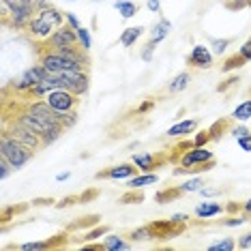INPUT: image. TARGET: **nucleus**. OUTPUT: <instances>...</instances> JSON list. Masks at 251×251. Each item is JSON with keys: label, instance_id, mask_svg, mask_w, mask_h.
<instances>
[{"label": "nucleus", "instance_id": "nucleus-1", "mask_svg": "<svg viewBox=\"0 0 251 251\" xmlns=\"http://www.w3.org/2000/svg\"><path fill=\"white\" fill-rule=\"evenodd\" d=\"M62 24H67L65 11L56 9L52 4V7L45 9V11H37L35 18H32L30 24H28L26 32L35 39V41H45V39H50V35Z\"/></svg>", "mask_w": 251, "mask_h": 251}, {"label": "nucleus", "instance_id": "nucleus-2", "mask_svg": "<svg viewBox=\"0 0 251 251\" xmlns=\"http://www.w3.org/2000/svg\"><path fill=\"white\" fill-rule=\"evenodd\" d=\"M35 0H2V24L15 30H26L35 18Z\"/></svg>", "mask_w": 251, "mask_h": 251}, {"label": "nucleus", "instance_id": "nucleus-3", "mask_svg": "<svg viewBox=\"0 0 251 251\" xmlns=\"http://www.w3.org/2000/svg\"><path fill=\"white\" fill-rule=\"evenodd\" d=\"M0 157L7 159V161L13 165L15 170H22L32 157H35V151L26 148L22 142H18L15 138H11L9 133H2V135H0Z\"/></svg>", "mask_w": 251, "mask_h": 251}, {"label": "nucleus", "instance_id": "nucleus-4", "mask_svg": "<svg viewBox=\"0 0 251 251\" xmlns=\"http://www.w3.org/2000/svg\"><path fill=\"white\" fill-rule=\"evenodd\" d=\"M2 133H9L11 138H15L26 148H30V151H35V152L39 151V148H43L41 135L35 133L32 129H28L26 125H22L20 121H15L13 116H7V114L2 116Z\"/></svg>", "mask_w": 251, "mask_h": 251}, {"label": "nucleus", "instance_id": "nucleus-5", "mask_svg": "<svg viewBox=\"0 0 251 251\" xmlns=\"http://www.w3.org/2000/svg\"><path fill=\"white\" fill-rule=\"evenodd\" d=\"M69 45H79L77 30H75V28H71L69 24H62V26L56 28V30L52 32V35H50V39H45V41H39L37 54L50 52V50L69 48Z\"/></svg>", "mask_w": 251, "mask_h": 251}, {"label": "nucleus", "instance_id": "nucleus-6", "mask_svg": "<svg viewBox=\"0 0 251 251\" xmlns=\"http://www.w3.org/2000/svg\"><path fill=\"white\" fill-rule=\"evenodd\" d=\"M39 62L45 67L48 75H62V73H69V71H88L84 65L71 60V58H65L60 56L58 52H43L39 54Z\"/></svg>", "mask_w": 251, "mask_h": 251}, {"label": "nucleus", "instance_id": "nucleus-7", "mask_svg": "<svg viewBox=\"0 0 251 251\" xmlns=\"http://www.w3.org/2000/svg\"><path fill=\"white\" fill-rule=\"evenodd\" d=\"M58 88H67L77 97H86L90 90V73L88 71H69L62 75H54Z\"/></svg>", "mask_w": 251, "mask_h": 251}, {"label": "nucleus", "instance_id": "nucleus-8", "mask_svg": "<svg viewBox=\"0 0 251 251\" xmlns=\"http://www.w3.org/2000/svg\"><path fill=\"white\" fill-rule=\"evenodd\" d=\"M45 77H48V71H45V67L39 62V65L28 67L20 77H15L13 82L9 84V88H13V93L18 97H22V95H26L32 86H37V84L41 82V79H45Z\"/></svg>", "mask_w": 251, "mask_h": 251}, {"label": "nucleus", "instance_id": "nucleus-9", "mask_svg": "<svg viewBox=\"0 0 251 251\" xmlns=\"http://www.w3.org/2000/svg\"><path fill=\"white\" fill-rule=\"evenodd\" d=\"M45 101H48V103L52 105L58 114H65V112L77 110L79 103H82V97L73 95L71 90H67V88H56V90H52V93L45 97Z\"/></svg>", "mask_w": 251, "mask_h": 251}, {"label": "nucleus", "instance_id": "nucleus-10", "mask_svg": "<svg viewBox=\"0 0 251 251\" xmlns=\"http://www.w3.org/2000/svg\"><path fill=\"white\" fill-rule=\"evenodd\" d=\"M148 226H151L155 241H172V238L180 236L187 230V224H174L172 219H157L151 221Z\"/></svg>", "mask_w": 251, "mask_h": 251}, {"label": "nucleus", "instance_id": "nucleus-11", "mask_svg": "<svg viewBox=\"0 0 251 251\" xmlns=\"http://www.w3.org/2000/svg\"><path fill=\"white\" fill-rule=\"evenodd\" d=\"M135 174H140V168L131 161V163L112 165V168L103 170V172H97L95 178L97 180H129L131 176H135Z\"/></svg>", "mask_w": 251, "mask_h": 251}, {"label": "nucleus", "instance_id": "nucleus-12", "mask_svg": "<svg viewBox=\"0 0 251 251\" xmlns=\"http://www.w3.org/2000/svg\"><path fill=\"white\" fill-rule=\"evenodd\" d=\"M131 161L138 165L140 172H155L170 161V155H165V152H140V155H133Z\"/></svg>", "mask_w": 251, "mask_h": 251}, {"label": "nucleus", "instance_id": "nucleus-13", "mask_svg": "<svg viewBox=\"0 0 251 251\" xmlns=\"http://www.w3.org/2000/svg\"><path fill=\"white\" fill-rule=\"evenodd\" d=\"M69 236H71V232L69 230H65V232H60V234H56V236L52 238H48V241H32V243H24V245H20V251H45V249H60V247H65L67 243H69Z\"/></svg>", "mask_w": 251, "mask_h": 251}, {"label": "nucleus", "instance_id": "nucleus-14", "mask_svg": "<svg viewBox=\"0 0 251 251\" xmlns=\"http://www.w3.org/2000/svg\"><path fill=\"white\" fill-rule=\"evenodd\" d=\"M187 65L193 69H210L215 65V54L206 45H193L189 56H187Z\"/></svg>", "mask_w": 251, "mask_h": 251}, {"label": "nucleus", "instance_id": "nucleus-15", "mask_svg": "<svg viewBox=\"0 0 251 251\" xmlns=\"http://www.w3.org/2000/svg\"><path fill=\"white\" fill-rule=\"evenodd\" d=\"M210 159H215L213 151H208L206 146H193L191 151H187L185 155L178 159V165H182V168H193V165L210 161Z\"/></svg>", "mask_w": 251, "mask_h": 251}, {"label": "nucleus", "instance_id": "nucleus-16", "mask_svg": "<svg viewBox=\"0 0 251 251\" xmlns=\"http://www.w3.org/2000/svg\"><path fill=\"white\" fill-rule=\"evenodd\" d=\"M193 213H196L198 219H213V217L226 213V206L219 202H210V200L206 198L204 202H200L196 208H193Z\"/></svg>", "mask_w": 251, "mask_h": 251}, {"label": "nucleus", "instance_id": "nucleus-17", "mask_svg": "<svg viewBox=\"0 0 251 251\" xmlns=\"http://www.w3.org/2000/svg\"><path fill=\"white\" fill-rule=\"evenodd\" d=\"M198 125L200 123L196 121V118H187V121H180V123L172 125V127L165 131V135H168V138H187V135L198 129Z\"/></svg>", "mask_w": 251, "mask_h": 251}, {"label": "nucleus", "instance_id": "nucleus-18", "mask_svg": "<svg viewBox=\"0 0 251 251\" xmlns=\"http://www.w3.org/2000/svg\"><path fill=\"white\" fill-rule=\"evenodd\" d=\"M101 224V215H97V213H93V215H84V217H77L75 221H71L69 226L65 227V230H69L71 234L73 232H86V230H90V227H95V226H99Z\"/></svg>", "mask_w": 251, "mask_h": 251}, {"label": "nucleus", "instance_id": "nucleus-19", "mask_svg": "<svg viewBox=\"0 0 251 251\" xmlns=\"http://www.w3.org/2000/svg\"><path fill=\"white\" fill-rule=\"evenodd\" d=\"M155 182H159L157 172H140L127 180V189H144V187L155 185Z\"/></svg>", "mask_w": 251, "mask_h": 251}, {"label": "nucleus", "instance_id": "nucleus-20", "mask_svg": "<svg viewBox=\"0 0 251 251\" xmlns=\"http://www.w3.org/2000/svg\"><path fill=\"white\" fill-rule=\"evenodd\" d=\"M131 247H133V243L125 241L118 234H105V238H103V251H127Z\"/></svg>", "mask_w": 251, "mask_h": 251}, {"label": "nucleus", "instance_id": "nucleus-21", "mask_svg": "<svg viewBox=\"0 0 251 251\" xmlns=\"http://www.w3.org/2000/svg\"><path fill=\"white\" fill-rule=\"evenodd\" d=\"M170 30H172V22L165 20V18H161L155 26L151 28V41H152V43H161L163 39L170 35Z\"/></svg>", "mask_w": 251, "mask_h": 251}, {"label": "nucleus", "instance_id": "nucleus-22", "mask_svg": "<svg viewBox=\"0 0 251 251\" xmlns=\"http://www.w3.org/2000/svg\"><path fill=\"white\" fill-rule=\"evenodd\" d=\"M182 196H185V193L180 191V187H178V185H174V187H165V189L157 191L155 202H157V204H168V202H174V200H178V198H182Z\"/></svg>", "mask_w": 251, "mask_h": 251}, {"label": "nucleus", "instance_id": "nucleus-23", "mask_svg": "<svg viewBox=\"0 0 251 251\" xmlns=\"http://www.w3.org/2000/svg\"><path fill=\"white\" fill-rule=\"evenodd\" d=\"M189 82H191V73L189 71H182L178 73V75H174V79L168 84V93H182V90H187V86H189Z\"/></svg>", "mask_w": 251, "mask_h": 251}, {"label": "nucleus", "instance_id": "nucleus-24", "mask_svg": "<svg viewBox=\"0 0 251 251\" xmlns=\"http://www.w3.org/2000/svg\"><path fill=\"white\" fill-rule=\"evenodd\" d=\"M114 9L121 13V18L123 20H131V18H135L138 15V11H140V7L135 2H131V0H116L114 2Z\"/></svg>", "mask_w": 251, "mask_h": 251}, {"label": "nucleus", "instance_id": "nucleus-25", "mask_svg": "<svg viewBox=\"0 0 251 251\" xmlns=\"http://www.w3.org/2000/svg\"><path fill=\"white\" fill-rule=\"evenodd\" d=\"M144 35V26H131V28H125L123 35H121V45L123 48H131L135 45V41Z\"/></svg>", "mask_w": 251, "mask_h": 251}, {"label": "nucleus", "instance_id": "nucleus-26", "mask_svg": "<svg viewBox=\"0 0 251 251\" xmlns=\"http://www.w3.org/2000/svg\"><path fill=\"white\" fill-rule=\"evenodd\" d=\"M245 65H247V60H245L243 56L236 52V54L227 56V58H226L224 62H221V73H226V75H227V73H234V71L243 69Z\"/></svg>", "mask_w": 251, "mask_h": 251}, {"label": "nucleus", "instance_id": "nucleus-27", "mask_svg": "<svg viewBox=\"0 0 251 251\" xmlns=\"http://www.w3.org/2000/svg\"><path fill=\"white\" fill-rule=\"evenodd\" d=\"M65 131H67V129H65V125H62V123H54L52 127H50V129H48V131H45V133L41 135L43 148H45V146H52L56 140H60Z\"/></svg>", "mask_w": 251, "mask_h": 251}, {"label": "nucleus", "instance_id": "nucleus-28", "mask_svg": "<svg viewBox=\"0 0 251 251\" xmlns=\"http://www.w3.org/2000/svg\"><path fill=\"white\" fill-rule=\"evenodd\" d=\"M127 238L131 243H144V241H155L152 238V230H151V226H140V227H135V230H131L129 234H127Z\"/></svg>", "mask_w": 251, "mask_h": 251}, {"label": "nucleus", "instance_id": "nucleus-29", "mask_svg": "<svg viewBox=\"0 0 251 251\" xmlns=\"http://www.w3.org/2000/svg\"><path fill=\"white\" fill-rule=\"evenodd\" d=\"M105 234H110V226L99 224V226H95V227H90V230H86V232L82 234V236L77 238V241H79V243H90V241H97V238L105 236Z\"/></svg>", "mask_w": 251, "mask_h": 251}, {"label": "nucleus", "instance_id": "nucleus-30", "mask_svg": "<svg viewBox=\"0 0 251 251\" xmlns=\"http://www.w3.org/2000/svg\"><path fill=\"white\" fill-rule=\"evenodd\" d=\"M249 118H251V99H245L243 103H238L236 107H234V112H232V121L245 123V121H249Z\"/></svg>", "mask_w": 251, "mask_h": 251}, {"label": "nucleus", "instance_id": "nucleus-31", "mask_svg": "<svg viewBox=\"0 0 251 251\" xmlns=\"http://www.w3.org/2000/svg\"><path fill=\"white\" fill-rule=\"evenodd\" d=\"M230 129H232V125H230V121H227V118H219V121H215V123L208 127L210 135H213V142L221 140V135H226Z\"/></svg>", "mask_w": 251, "mask_h": 251}, {"label": "nucleus", "instance_id": "nucleus-32", "mask_svg": "<svg viewBox=\"0 0 251 251\" xmlns=\"http://www.w3.org/2000/svg\"><path fill=\"white\" fill-rule=\"evenodd\" d=\"M193 146H196V142H193V140H187V138L182 140V142H178V144L172 148V152H170V161H172V163H178V159L185 155L187 151H191Z\"/></svg>", "mask_w": 251, "mask_h": 251}, {"label": "nucleus", "instance_id": "nucleus-33", "mask_svg": "<svg viewBox=\"0 0 251 251\" xmlns=\"http://www.w3.org/2000/svg\"><path fill=\"white\" fill-rule=\"evenodd\" d=\"M140 202H144V191L142 189H129V191H125L121 198H118V204H140Z\"/></svg>", "mask_w": 251, "mask_h": 251}, {"label": "nucleus", "instance_id": "nucleus-34", "mask_svg": "<svg viewBox=\"0 0 251 251\" xmlns=\"http://www.w3.org/2000/svg\"><path fill=\"white\" fill-rule=\"evenodd\" d=\"M178 187H180L182 193H198L204 187V178H200V176H196V178H187L185 182H180Z\"/></svg>", "mask_w": 251, "mask_h": 251}, {"label": "nucleus", "instance_id": "nucleus-35", "mask_svg": "<svg viewBox=\"0 0 251 251\" xmlns=\"http://www.w3.org/2000/svg\"><path fill=\"white\" fill-rule=\"evenodd\" d=\"M238 247V243L234 241L232 236H226L224 241H219V243H215V245H210L208 251H234Z\"/></svg>", "mask_w": 251, "mask_h": 251}, {"label": "nucleus", "instance_id": "nucleus-36", "mask_svg": "<svg viewBox=\"0 0 251 251\" xmlns=\"http://www.w3.org/2000/svg\"><path fill=\"white\" fill-rule=\"evenodd\" d=\"M77 39H79V48L90 52V48H93V37H90V30L86 26L77 28Z\"/></svg>", "mask_w": 251, "mask_h": 251}, {"label": "nucleus", "instance_id": "nucleus-37", "mask_svg": "<svg viewBox=\"0 0 251 251\" xmlns=\"http://www.w3.org/2000/svg\"><path fill=\"white\" fill-rule=\"evenodd\" d=\"M232 39H210V48H213V54L215 56H221L227 52V48H230Z\"/></svg>", "mask_w": 251, "mask_h": 251}, {"label": "nucleus", "instance_id": "nucleus-38", "mask_svg": "<svg viewBox=\"0 0 251 251\" xmlns=\"http://www.w3.org/2000/svg\"><path fill=\"white\" fill-rule=\"evenodd\" d=\"M26 208H28V204H20V206H4V208H2V224H9L11 217L24 213Z\"/></svg>", "mask_w": 251, "mask_h": 251}, {"label": "nucleus", "instance_id": "nucleus-39", "mask_svg": "<svg viewBox=\"0 0 251 251\" xmlns=\"http://www.w3.org/2000/svg\"><path fill=\"white\" fill-rule=\"evenodd\" d=\"M79 121V112L77 110H71V112H65V114H60V123L65 125V129H71V127H75Z\"/></svg>", "mask_w": 251, "mask_h": 251}, {"label": "nucleus", "instance_id": "nucleus-40", "mask_svg": "<svg viewBox=\"0 0 251 251\" xmlns=\"http://www.w3.org/2000/svg\"><path fill=\"white\" fill-rule=\"evenodd\" d=\"M245 221H249L247 219V215H230V217H226V219H221V226H226V227H238V226H243Z\"/></svg>", "mask_w": 251, "mask_h": 251}, {"label": "nucleus", "instance_id": "nucleus-41", "mask_svg": "<svg viewBox=\"0 0 251 251\" xmlns=\"http://www.w3.org/2000/svg\"><path fill=\"white\" fill-rule=\"evenodd\" d=\"M238 82H241V77L238 75H227L224 82L217 86V93H227L230 88H234V86H238Z\"/></svg>", "mask_w": 251, "mask_h": 251}, {"label": "nucleus", "instance_id": "nucleus-42", "mask_svg": "<svg viewBox=\"0 0 251 251\" xmlns=\"http://www.w3.org/2000/svg\"><path fill=\"white\" fill-rule=\"evenodd\" d=\"M193 142H196V146H208L210 142H213V135H210L208 129H202L193 135Z\"/></svg>", "mask_w": 251, "mask_h": 251}, {"label": "nucleus", "instance_id": "nucleus-43", "mask_svg": "<svg viewBox=\"0 0 251 251\" xmlns=\"http://www.w3.org/2000/svg\"><path fill=\"white\" fill-rule=\"evenodd\" d=\"M155 48H157V43H152L151 39H148L146 45L142 48V52H140V58L144 60V62H151L152 60V54H155Z\"/></svg>", "mask_w": 251, "mask_h": 251}, {"label": "nucleus", "instance_id": "nucleus-44", "mask_svg": "<svg viewBox=\"0 0 251 251\" xmlns=\"http://www.w3.org/2000/svg\"><path fill=\"white\" fill-rule=\"evenodd\" d=\"M99 196H101V191H99V189H95V187H93V189H86L84 193H79V204L95 202V200L99 198Z\"/></svg>", "mask_w": 251, "mask_h": 251}, {"label": "nucleus", "instance_id": "nucleus-45", "mask_svg": "<svg viewBox=\"0 0 251 251\" xmlns=\"http://www.w3.org/2000/svg\"><path fill=\"white\" fill-rule=\"evenodd\" d=\"M11 172H15V168L4 157H0V180H7L11 176Z\"/></svg>", "mask_w": 251, "mask_h": 251}, {"label": "nucleus", "instance_id": "nucleus-46", "mask_svg": "<svg viewBox=\"0 0 251 251\" xmlns=\"http://www.w3.org/2000/svg\"><path fill=\"white\" fill-rule=\"evenodd\" d=\"M75 204H79V196H65L60 202H56V208H69Z\"/></svg>", "mask_w": 251, "mask_h": 251}, {"label": "nucleus", "instance_id": "nucleus-47", "mask_svg": "<svg viewBox=\"0 0 251 251\" xmlns=\"http://www.w3.org/2000/svg\"><path fill=\"white\" fill-rule=\"evenodd\" d=\"M155 105H157V101H155V99H146V101H142V103H140L138 107H135V114H140V116H142V114L151 112Z\"/></svg>", "mask_w": 251, "mask_h": 251}, {"label": "nucleus", "instance_id": "nucleus-48", "mask_svg": "<svg viewBox=\"0 0 251 251\" xmlns=\"http://www.w3.org/2000/svg\"><path fill=\"white\" fill-rule=\"evenodd\" d=\"M226 7L236 11V9H245V7H251V0H226Z\"/></svg>", "mask_w": 251, "mask_h": 251}, {"label": "nucleus", "instance_id": "nucleus-49", "mask_svg": "<svg viewBox=\"0 0 251 251\" xmlns=\"http://www.w3.org/2000/svg\"><path fill=\"white\" fill-rule=\"evenodd\" d=\"M238 54H241L247 62H251V37H249L247 41H245V43L241 45V48H238Z\"/></svg>", "mask_w": 251, "mask_h": 251}, {"label": "nucleus", "instance_id": "nucleus-50", "mask_svg": "<svg viewBox=\"0 0 251 251\" xmlns=\"http://www.w3.org/2000/svg\"><path fill=\"white\" fill-rule=\"evenodd\" d=\"M230 133L238 140V138H245V135H249L251 131H249L247 127H245V125H236V127H232V129H230Z\"/></svg>", "mask_w": 251, "mask_h": 251}, {"label": "nucleus", "instance_id": "nucleus-51", "mask_svg": "<svg viewBox=\"0 0 251 251\" xmlns=\"http://www.w3.org/2000/svg\"><path fill=\"white\" fill-rule=\"evenodd\" d=\"M226 206V213L227 215H238V213H243V204H238V202H227V204H224Z\"/></svg>", "mask_w": 251, "mask_h": 251}, {"label": "nucleus", "instance_id": "nucleus-52", "mask_svg": "<svg viewBox=\"0 0 251 251\" xmlns=\"http://www.w3.org/2000/svg\"><path fill=\"white\" fill-rule=\"evenodd\" d=\"M30 204L32 206H56V200L54 198H35Z\"/></svg>", "mask_w": 251, "mask_h": 251}, {"label": "nucleus", "instance_id": "nucleus-53", "mask_svg": "<svg viewBox=\"0 0 251 251\" xmlns=\"http://www.w3.org/2000/svg\"><path fill=\"white\" fill-rule=\"evenodd\" d=\"M198 193H202L204 198H217V196H221L224 193V189H213V187H202Z\"/></svg>", "mask_w": 251, "mask_h": 251}, {"label": "nucleus", "instance_id": "nucleus-54", "mask_svg": "<svg viewBox=\"0 0 251 251\" xmlns=\"http://www.w3.org/2000/svg\"><path fill=\"white\" fill-rule=\"evenodd\" d=\"M238 146H241V151L245 152H251V133L249 135H245V138H238Z\"/></svg>", "mask_w": 251, "mask_h": 251}, {"label": "nucleus", "instance_id": "nucleus-55", "mask_svg": "<svg viewBox=\"0 0 251 251\" xmlns=\"http://www.w3.org/2000/svg\"><path fill=\"white\" fill-rule=\"evenodd\" d=\"M238 249H251V232L243 234V236L238 238Z\"/></svg>", "mask_w": 251, "mask_h": 251}, {"label": "nucleus", "instance_id": "nucleus-56", "mask_svg": "<svg viewBox=\"0 0 251 251\" xmlns=\"http://www.w3.org/2000/svg\"><path fill=\"white\" fill-rule=\"evenodd\" d=\"M146 7L151 13H161V0H146Z\"/></svg>", "mask_w": 251, "mask_h": 251}, {"label": "nucleus", "instance_id": "nucleus-57", "mask_svg": "<svg viewBox=\"0 0 251 251\" xmlns=\"http://www.w3.org/2000/svg\"><path fill=\"white\" fill-rule=\"evenodd\" d=\"M65 15H67V24H69L71 28H75V30H77V28H82V22H79V20H77L73 13H69V11H67Z\"/></svg>", "mask_w": 251, "mask_h": 251}, {"label": "nucleus", "instance_id": "nucleus-58", "mask_svg": "<svg viewBox=\"0 0 251 251\" xmlns=\"http://www.w3.org/2000/svg\"><path fill=\"white\" fill-rule=\"evenodd\" d=\"M84 249L86 251H103V241L101 243H84Z\"/></svg>", "mask_w": 251, "mask_h": 251}, {"label": "nucleus", "instance_id": "nucleus-59", "mask_svg": "<svg viewBox=\"0 0 251 251\" xmlns=\"http://www.w3.org/2000/svg\"><path fill=\"white\" fill-rule=\"evenodd\" d=\"M170 219L174 221V224H187V219H189V215L187 213H176V215H172Z\"/></svg>", "mask_w": 251, "mask_h": 251}, {"label": "nucleus", "instance_id": "nucleus-60", "mask_svg": "<svg viewBox=\"0 0 251 251\" xmlns=\"http://www.w3.org/2000/svg\"><path fill=\"white\" fill-rule=\"evenodd\" d=\"M50 7H52V2H50V0H35V9L37 11H45Z\"/></svg>", "mask_w": 251, "mask_h": 251}, {"label": "nucleus", "instance_id": "nucleus-61", "mask_svg": "<svg viewBox=\"0 0 251 251\" xmlns=\"http://www.w3.org/2000/svg\"><path fill=\"white\" fill-rule=\"evenodd\" d=\"M243 213L247 215V219H251V200H247V202L243 204Z\"/></svg>", "mask_w": 251, "mask_h": 251}, {"label": "nucleus", "instance_id": "nucleus-62", "mask_svg": "<svg viewBox=\"0 0 251 251\" xmlns=\"http://www.w3.org/2000/svg\"><path fill=\"white\" fill-rule=\"evenodd\" d=\"M71 178V172H60L58 176H56V180L58 182H65V180H69Z\"/></svg>", "mask_w": 251, "mask_h": 251}, {"label": "nucleus", "instance_id": "nucleus-63", "mask_svg": "<svg viewBox=\"0 0 251 251\" xmlns=\"http://www.w3.org/2000/svg\"><path fill=\"white\" fill-rule=\"evenodd\" d=\"M93 2H103V0H93Z\"/></svg>", "mask_w": 251, "mask_h": 251}, {"label": "nucleus", "instance_id": "nucleus-64", "mask_svg": "<svg viewBox=\"0 0 251 251\" xmlns=\"http://www.w3.org/2000/svg\"><path fill=\"white\" fill-rule=\"evenodd\" d=\"M67 2H77V0H67Z\"/></svg>", "mask_w": 251, "mask_h": 251}]
</instances>
